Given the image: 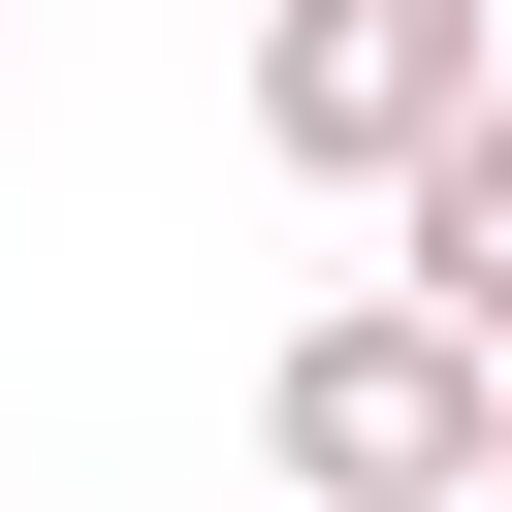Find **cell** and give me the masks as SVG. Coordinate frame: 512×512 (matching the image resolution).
Returning <instances> with one entry per match:
<instances>
[{"label": "cell", "instance_id": "2", "mask_svg": "<svg viewBox=\"0 0 512 512\" xmlns=\"http://www.w3.org/2000/svg\"><path fill=\"white\" fill-rule=\"evenodd\" d=\"M512 96V0H256V160L288 192H416Z\"/></svg>", "mask_w": 512, "mask_h": 512}, {"label": "cell", "instance_id": "4", "mask_svg": "<svg viewBox=\"0 0 512 512\" xmlns=\"http://www.w3.org/2000/svg\"><path fill=\"white\" fill-rule=\"evenodd\" d=\"M480 512H512V416H480Z\"/></svg>", "mask_w": 512, "mask_h": 512}, {"label": "cell", "instance_id": "1", "mask_svg": "<svg viewBox=\"0 0 512 512\" xmlns=\"http://www.w3.org/2000/svg\"><path fill=\"white\" fill-rule=\"evenodd\" d=\"M480 416H512V352L448 288H352V320L256 352V480L288 512H480Z\"/></svg>", "mask_w": 512, "mask_h": 512}, {"label": "cell", "instance_id": "3", "mask_svg": "<svg viewBox=\"0 0 512 512\" xmlns=\"http://www.w3.org/2000/svg\"><path fill=\"white\" fill-rule=\"evenodd\" d=\"M384 256H416V288H448V320L512 352V96H480V128L416 160V192H384Z\"/></svg>", "mask_w": 512, "mask_h": 512}]
</instances>
